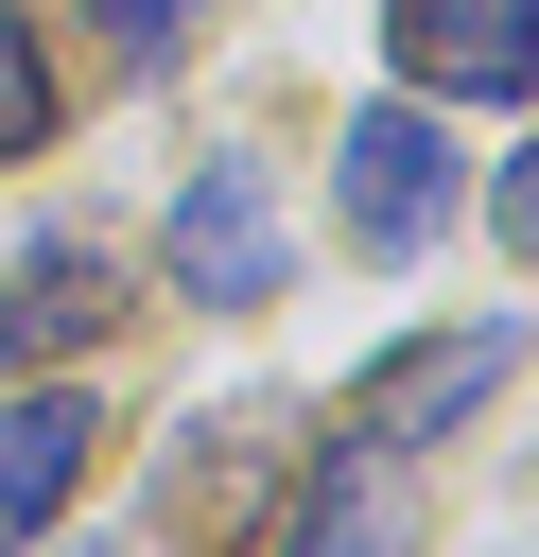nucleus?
<instances>
[{
	"label": "nucleus",
	"instance_id": "nucleus-6",
	"mask_svg": "<svg viewBox=\"0 0 539 557\" xmlns=\"http://www.w3.org/2000/svg\"><path fill=\"white\" fill-rule=\"evenodd\" d=\"M87 435H104V418H87V400H70L52 366H35L17 400H0V557H35V540H52V505L87 487Z\"/></svg>",
	"mask_w": 539,
	"mask_h": 557
},
{
	"label": "nucleus",
	"instance_id": "nucleus-9",
	"mask_svg": "<svg viewBox=\"0 0 539 557\" xmlns=\"http://www.w3.org/2000/svg\"><path fill=\"white\" fill-rule=\"evenodd\" d=\"M87 17H104V52H122V70H156V52H174V17H191V0H87Z\"/></svg>",
	"mask_w": 539,
	"mask_h": 557
},
{
	"label": "nucleus",
	"instance_id": "nucleus-7",
	"mask_svg": "<svg viewBox=\"0 0 539 557\" xmlns=\"http://www.w3.org/2000/svg\"><path fill=\"white\" fill-rule=\"evenodd\" d=\"M417 540V487H400V453L383 435H348L330 470H313V505H296V540L278 557H400Z\"/></svg>",
	"mask_w": 539,
	"mask_h": 557
},
{
	"label": "nucleus",
	"instance_id": "nucleus-3",
	"mask_svg": "<svg viewBox=\"0 0 539 557\" xmlns=\"http://www.w3.org/2000/svg\"><path fill=\"white\" fill-rule=\"evenodd\" d=\"M156 261H174V296H209V313H261V296H278V191H261V157H209V174L174 191Z\"/></svg>",
	"mask_w": 539,
	"mask_h": 557
},
{
	"label": "nucleus",
	"instance_id": "nucleus-2",
	"mask_svg": "<svg viewBox=\"0 0 539 557\" xmlns=\"http://www.w3.org/2000/svg\"><path fill=\"white\" fill-rule=\"evenodd\" d=\"M330 209H348L365 261H417V244L452 226V139H435V104H365L348 157H330Z\"/></svg>",
	"mask_w": 539,
	"mask_h": 557
},
{
	"label": "nucleus",
	"instance_id": "nucleus-4",
	"mask_svg": "<svg viewBox=\"0 0 539 557\" xmlns=\"http://www.w3.org/2000/svg\"><path fill=\"white\" fill-rule=\"evenodd\" d=\"M104 331H122V261H104V226L17 244V278H0V366H70V348H104Z\"/></svg>",
	"mask_w": 539,
	"mask_h": 557
},
{
	"label": "nucleus",
	"instance_id": "nucleus-8",
	"mask_svg": "<svg viewBox=\"0 0 539 557\" xmlns=\"http://www.w3.org/2000/svg\"><path fill=\"white\" fill-rule=\"evenodd\" d=\"M52 139V70H35V17L0 0V157H35Z\"/></svg>",
	"mask_w": 539,
	"mask_h": 557
},
{
	"label": "nucleus",
	"instance_id": "nucleus-10",
	"mask_svg": "<svg viewBox=\"0 0 539 557\" xmlns=\"http://www.w3.org/2000/svg\"><path fill=\"white\" fill-rule=\"evenodd\" d=\"M487 209H504V244H522V261H539V139H522V157H504V191H487Z\"/></svg>",
	"mask_w": 539,
	"mask_h": 557
},
{
	"label": "nucleus",
	"instance_id": "nucleus-5",
	"mask_svg": "<svg viewBox=\"0 0 539 557\" xmlns=\"http://www.w3.org/2000/svg\"><path fill=\"white\" fill-rule=\"evenodd\" d=\"M383 52H400V87H469V104H504V87H539V0H400Z\"/></svg>",
	"mask_w": 539,
	"mask_h": 557
},
{
	"label": "nucleus",
	"instance_id": "nucleus-1",
	"mask_svg": "<svg viewBox=\"0 0 539 557\" xmlns=\"http://www.w3.org/2000/svg\"><path fill=\"white\" fill-rule=\"evenodd\" d=\"M504 383H522V313H452V331H417V348H383V366H365L348 435H383V453H435V435H469Z\"/></svg>",
	"mask_w": 539,
	"mask_h": 557
}]
</instances>
